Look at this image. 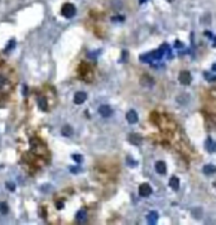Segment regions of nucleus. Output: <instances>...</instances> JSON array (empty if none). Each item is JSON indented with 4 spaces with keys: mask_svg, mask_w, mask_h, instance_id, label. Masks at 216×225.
Masks as SVG:
<instances>
[{
    "mask_svg": "<svg viewBox=\"0 0 216 225\" xmlns=\"http://www.w3.org/2000/svg\"><path fill=\"white\" fill-rule=\"evenodd\" d=\"M61 13H62V15L64 18H72L76 14V8H75V5H72L70 3L67 4H64L62 6V9H61Z\"/></svg>",
    "mask_w": 216,
    "mask_h": 225,
    "instance_id": "nucleus-1",
    "label": "nucleus"
},
{
    "mask_svg": "<svg viewBox=\"0 0 216 225\" xmlns=\"http://www.w3.org/2000/svg\"><path fill=\"white\" fill-rule=\"evenodd\" d=\"M178 80H179V82H181L182 85L187 86V85H190V83H191L192 76H191L190 71H181V73H179V76H178Z\"/></svg>",
    "mask_w": 216,
    "mask_h": 225,
    "instance_id": "nucleus-2",
    "label": "nucleus"
},
{
    "mask_svg": "<svg viewBox=\"0 0 216 225\" xmlns=\"http://www.w3.org/2000/svg\"><path fill=\"white\" fill-rule=\"evenodd\" d=\"M152 194V187L149 184H142L139 187V195L142 197H148V196Z\"/></svg>",
    "mask_w": 216,
    "mask_h": 225,
    "instance_id": "nucleus-3",
    "label": "nucleus"
},
{
    "mask_svg": "<svg viewBox=\"0 0 216 225\" xmlns=\"http://www.w3.org/2000/svg\"><path fill=\"white\" fill-rule=\"evenodd\" d=\"M86 99H87V95H86V93H83V91H78V93L75 94L74 96V103L76 105H81L86 101Z\"/></svg>",
    "mask_w": 216,
    "mask_h": 225,
    "instance_id": "nucleus-4",
    "label": "nucleus"
},
{
    "mask_svg": "<svg viewBox=\"0 0 216 225\" xmlns=\"http://www.w3.org/2000/svg\"><path fill=\"white\" fill-rule=\"evenodd\" d=\"M99 112H100V115L104 118H110L113 115V109L109 105H101V106L99 108Z\"/></svg>",
    "mask_w": 216,
    "mask_h": 225,
    "instance_id": "nucleus-5",
    "label": "nucleus"
},
{
    "mask_svg": "<svg viewBox=\"0 0 216 225\" xmlns=\"http://www.w3.org/2000/svg\"><path fill=\"white\" fill-rule=\"evenodd\" d=\"M205 148H206L207 152H210V153L216 152V142H215L212 138L208 137V138L206 139V142H205Z\"/></svg>",
    "mask_w": 216,
    "mask_h": 225,
    "instance_id": "nucleus-6",
    "label": "nucleus"
},
{
    "mask_svg": "<svg viewBox=\"0 0 216 225\" xmlns=\"http://www.w3.org/2000/svg\"><path fill=\"white\" fill-rule=\"evenodd\" d=\"M140 83H142V86H144V87H146V86L150 87V86L154 85V80L149 75H143L142 79H140Z\"/></svg>",
    "mask_w": 216,
    "mask_h": 225,
    "instance_id": "nucleus-7",
    "label": "nucleus"
},
{
    "mask_svg": "<svg viewBox=\"0 0 216 225\" xmlns=\"http://www.w3.org/2000/svg\"><path fill=\"white\" fill-rule=\"evenodd\" d=\"M138 114H136V111L135 110H129L126 112V120L130 123V124H135V123H138Z\"/></svg>",
    "mask_w": 216,
    "mask_h": 225,
    "instance_id": "nucleus-8",
    "label": "nucleus"
},
{
    "mask_svg": "<svg viewBox=\"0 0 216 225\" xmlns=\"http://www.w3.org/2000/svg\"><path fill=\"white\" fill-rule=\"evenodd\" d=\"M129 142H130L132 144L134 145H140L142 142H143V138L139 135V134H134V133H132V134H129Z\"/></svg>",
    "mask_w": 216,
    "mask_h": 225,
    "instance_id": "nucleus-9",
    "label": "nucleus"
},
{
    "mask_svg": "<svg viewBox=\"0 0 216 225\" xmlns=\"http://www.w3.org/2000/svg\"><path fill=\"white\" fill-rule=\"evenodd\" d=\"M139 61L143 62V63H152V62L154 61L153 53H152V52H148V53H143V54H140Z\"/></svg>",
    "mask_w": 216,
    "mask_h": 225,
    "instance_id": "nucleus-10",
    "label": "nucleus"
},
{
    "mask_svg": "<svg viewBox=\"0 0 216 225\" xmlns=\"http://www.w3.org/2000/svg\"><path fill=\"white\" fill-rule=\"evenodd\" d=\"M155 171L159 173V174H165V172H167V166H165V163L163 162V161H158V162H155Z\"/></svg>",
    "mask_w": 216,
    "mask_h": 225,
    "instance_id": "nucleus-11",
    "label": "nucleus"
},
{
    "mask_svg": "<svg viewBox=\"0 0 216 225\" xmlns=\"http://www.w3.org/2000/svg\"><path fill=\"white\" fill-rule=\"evenodd\" d=\"M61 134L63 137H72L74 135V129H72V126L71 125H64L62 126V129H61Z\"/></svg>",
    "mask_w": 216,
    "mask_h": 225,
    "instance_id": "nucleus-12",
    "label": "nucleus"
},
{
    "mask_svg": "<svg viewBox=\"0 0 216 225\" xmlns=\"http://www.w3.org/2000/svg\"><path fill=\"white\" fill-rule=\"evenodd\" d=\"M202 172L205 173V174H215L216 173V166H214V165H205L204 166V168H202Z\"/></svg>",
    "mask_w": 216,
    "mask_h": 225,
    "instance_id": "nucleus-13",
    "label": "nucleus"
},
{
    "mask_svg": "<svg viewBox=\"0 0 216 225\" xmlns=\"http://www.w3.org/2000/svg\"><path fill=\"white\" fill-rule=\"evenodd\" d=\"M147 221H148V224H152V225L155 224L158 221V213L157 211H150L147 216Z\"/></svg>",
    "mask_w": 216,
    "mask_h": 225,
    "instance_id": "nucleus-14",
    "label": "nucleus"
},
{
    "mask_svg": "<svg viewBox=\"0 0 216 225\" xmlns=\"http://www.w3.org/2000/svg\"><path fill=\"white\" fill-rule=\"evenodd\" d=\"M38 106L43 110V111H46L48 109V101L44 96H39V99H38Z\"/></svg>",
    "mask_w": 216,
    "mask_h": 225,
    "instance_id": "nucleus-15",
    "label": "nucleus"
},
{
    "mask_svg": "<svg viewBox=\"0 0 216 225\" xmlns=\"http://www.w3.org/2000/svg\"><path fill=\"white\" fill-rule=\"evenodd\" d=\"M169 186L172 187V190L177 191V190L179 188V180H178V177H176V176L171 177V180H169Z\"/></svg>",
    "mask_w": 216,
    "mask_h": 225,
    "instance_id": "nucleus-16",
    "label": "nucleus"
},
{
    "mask_svg": "<svg viewBox=\"0 0 216 225\" xmlns=\"http://www.w3.org/2000/svg\"><path fill=\"white\" fill-rule=\"evenodd\" d=\"M6 85H8V77H6L5 75H3V73H0V90L8 87Z\"/></svg>",
    "mask_w": 216,
    "mask_h": 225,
    "instance_id": "nucleus-17",
    "label": "nucleus"
},
{
    "mask_svg": "<svg viewBox=\"0 0 216 225\" xmlns=\"http://www.w3.org/2000/svg\"><path fill=\"white\" fill-rule=\"evenodd\" d=\"M86 216H87V213H86V210H85V209H81L80 211H77V214H76V219H77V220H80V221H82V220L86 219Z\"/></svg>",
    "mask_w": 216,
    "mask_h": 225,
    "instance_id": "nucleus-18",
    "label": "nucleus"
},
{
    "mask_svg": "<svg viewBox=\"0 0 216 225\" xmlns=\"http://www.w3.org/2000/svg\"><path fill=\"white\" fill-rule=\"evenodd\" d=\"M192 216L195 217V219H201L202 217V209L201 207H196L192 210Z\"/></svg>",
    "mask_w": 216,
    "mask_h": 225,
    "instance_id": "nucleus-19",
    "label": "nucleus"
},
{
    "mask_svg": "<svg viewBox=\"0 0 216 225\" xmlns=\"http://www.w3.org/2000/svg\"><path fill=\"white\" fill-rule=\"evenodd\" d=\"M8 211H9L8 205H6L5 202H2V204H0V213H2V214H8Z\"/></svg>",
    "mask_w": 216,
    "mask_h": 225,
    "instance_id": "nucleus-20",
    "label": "nucleus"
},
{
    "mask_svg": "<svg viewBox=\"0 0 216 225\" xmlns=\"http://www.w3.org/2000/svg\"><path fill=\"white\" fill-rule=\"evenodd\" d=\"M204 76H205V79H206L207 81H210V82L216 81V76H215V75H211V73H207V72H205V73H204Z\"/></svg>",
    "mask_w": 216,
    "mask_h": 225,
    "instance_id": "nucleus-21",
    "label": "nucleus"
},
{
    "mask_svg": "<svg viewBox=\"0 0 216 225\" xmlns=\"http://www.w3.org/2000/svg\"><path fill=\"white\" fill-rule=\"evenodd\" d=\"M72 158H74V161H76L77 163L82 162V156H81V154H72Z\"/></svg>",
    "mask_w": 216,
    "mask_h": 225,
    "instance_id": "nucleus-22",
    "label": "nucleus"
},
{
    "mask_svg": "<svg viewBox=\"0 0 216 225\" xmlns=\"http://www.w3.org/2000/svg\"><path fill=\"white\" fill-rule=\"evenodd\" d=\"M6 188L10 190V191H14V190H15V186H14L13 184H9V182H8V184H6Z\"/></svg>",
    "mask_w": 216,
    "mask_h": 225,
    "instance_id": "nucleus-23",
    "label": "nucleus"
},
{
    "mask_svg": "<svg viewBox=\"0 0 216 225\" xmlns=\"http://www.w3.org/2000/svg\"><path fill=\"white\" fill-rule=\"evenodd\" d=\"M15 44V41H10V43L8 44V47H6V51L8 50H10V48H13V46Z\"/></svg>",
    "mask_w": 216,
    "mask_h": 225,
    "instance_id": "nucleus-24",
    "label": "nucleus"
},
{
    "mask_svg": "<svg viewBox=\"0 0 216 225\" xmlns=\"http://www.w3.org/2000/svg\"><path fill=\"white\" fill-rule=\"evenodd\" d=\"M121 54H123V61H126L128 60V51H123V53H121Z\"/></svg>",
    "mask_w": 216,
    "mask_h": 225,
    "instance_id": "nucleus-25",
    "label": "nucleus"
},
{
    "mask_svg": "<svg viewBox=\"0 0 216 225\" xmlns=\"http://www.w3.org/2000/svg\"><path fill=\"white\" fill-rule=\"evenodd\" d=\"M128 163L130 165V166H135V165H136V162H134V161H132V158H130V157H128Z\"/></svg>",
    "mask_w": 216,
    "mask_h": 225,
    "instance_id": "nucleus-26",
    "label": "nucleus"
},
{
    "mask_svg": "<svg viewBox=\"0 0 216 225\" xmlns=\"http://www.w3.org/2000/svg\"><path fill=\"white\" fill-rule=\"evenodd\" d=\"M71 172L77 173V172H80V168H78V167H77V168H74V167H72V168H71Z\"/></svg>",
    "mask_w": 216,
    "mask_h": 225,
    "instance_id": "nucleus-27",
    "label": "nucleus"
},
{
    "mask_svg": "<svg viewBox=\"0 0 216 225\" xmlns=\"http://www.w3.org/2000/svg\"><path fill=\"white\" fill-rule=\"evenodd\" d=\"M204 34H205V36H207L208 38H214V36H212V34H211V32H205Z\"/></svg>",
    "mask_w": 216,
    "mask_h": 225,
    "instance_id": "nucleus-28",
    "label": "nucleus"
},
{
    "mask_svg": "<svg viewBox=\"0 0 216 225\" xmlns=\"http://www.w3.org/2000/svg\"><path fill=\"white\" fill-rule=\"evenodd\" d=\"M175 46H176L177 48H181V47H182V43H181V42H175Z\"/></svg>",
    "mask_w": 216,
    "mask_h": 225,
    "instance_id": "nucleus-29",
    "label": "nucleus"
},
{
    "mask_svg": "<svg viewBox=\"0 0 216 225\" xmlns=\"http://www.w3.org/2000/svg\"><path fill=\"white\" fill-rule=\"evenodd\" d=\"M57 207H58V209H62L63 207V202L61 201V202H57Z\"/></svg>",
    "mask_w": 216,
    "mask_h": 225,
    "instance_id": "nucleus-30",
    "label": "nucleus"
},
{
    "mask_svg": "<svg viewBox=\"0 0 216 225\" xmlns=\"http://www.w3.org/2000/svg\"><path fill=\"white\" fill-rule=\"evenodd\" d=\"M124 18H113V20H123Z\"/></svg>",
    "mask_w": 216,
    "mask_h": 225,
    "instance_id": "nucleus-31",
    "label": "nucleus"
},
{
    "mask_svg": "<svg viewBox=\"0 0 216 225\" xmlns=\"http://www.w3.org/2000/svg\"><path fill=\"white\" fill-rule=\"evenodd\" d=\"M212 70H214V71H216V62H215L214 65H212Z\"/></svg>",
    "mask_w": 216,
    "mask_h": 225,
    "instance_id": "nucleus-32",
    "label": "nucleus"
},
{
    "mask_svg": "<svg viewBox=\"0 0 216 225\" xmlns=\"http://www.w3.org/2000/svg\"><path fill=\"white\" fill-rule=\"evenodd\" d=\"M146 2H148V0H139V4H143V3H146Z\"/></svg>",
    "mask_w": 216,
    "mask_h": 225,
    "instance_id": "nucleus-33",
    "label": "nucleus"
},
{
    "mask_svg": "<svg viewBox=\"0 0 216 225\" xmlns=\"http://www.w3.org/2000/svg\"><path fill=\"white\" fill-rule=\"evenodd\" d=\"M214 43H215V47H216V37H214Z\"/></svg>",
    "mask_w": 216,
    "mask_h": 225,
    "instance_id": "nucleus-34",
    "label": "nucleus"
},
{
    "mask_svg": "<svg viewBox=\"0 0 216 225\" xmlns=\"http://www.w3.org/2000/svg\"><path fill=\"white\" fill-rule=\"evenodd\" d=\"M214 186H215V188H216V181H215V182H214Z\"/></svg>",
    "mask_w": 216,
    "mask_h": 225,
    "instance_id": "nucleus-35",
    "label": "nucleus"
},
{
    "mask_svg": "<svg viewBox=\"0 0 216 225\" xmlns=\"http://www.w3.org/2000/svg\"><path fill=\"white\" fill-rule=\"evenodd\" d=\"M168 2H173V0H168Z\"/></svg>",
    "mask_w": 216,
    "mask_h": 225,
    "instance_id": "nucleus-36",
    "label": "nucleus"
}]
</instances>
